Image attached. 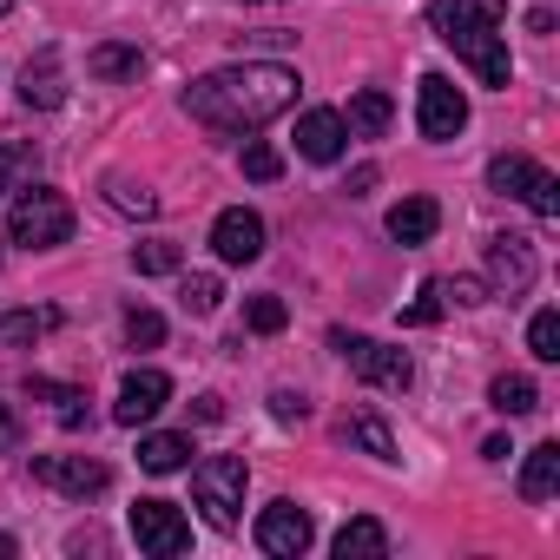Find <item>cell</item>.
<instances>
[{
  "label": "cell",
  "mask_w": 560,
  "mask_h": 560,
  "mask_svg": "<svg viewBox=\"0 0 560 560\" xmlns=\"http://www.w3.org/2000/svg\"><path fill=\"white\" fill-rule=\"evenodd\" d=\"M291 106H298V73L277 67V60H237V67H218V73L185 86V113L198 126L224 132V139L257 132V126H270Z\"/></svg>",
  "instance_id": "obj_1"
},
{
  "label": "cell",
  "mask_w": 560,
  "mask_h": 560,
  "mask_svg": "<svg viewBox=\"0 0 560 560\" xmlns=\"http://www.w3.org/2000/svg\"><path fill=\"white\" fill-rule=\"evenodd\" d=\"M429 27L442 47H455V60H468V73L481 86H501L514 80V60H508V0H435L429 8Z\"/></svg>",
  "instance_id": "obj_2"
},
{
  "label": "cell",
  "mask_w": 560,
  "mask_h": 560,
  "mask_svg": "<svg viewBox=\"0 0 560 560\" xmlns=\"http://www.w3.org/2000/svg\"><path fill=\"white\" fill-rule=\"evenodd\" d=\"M8 237L14 244H34V250H54L73 237V198L54 191V185H21L14 191V211H8Z\"/></svg>",
  "instance_id": "obj_3"
},
{
  "label": "cell",
  "mask_w": 560,
  "mask_h": 560,
  "mask_svg": "<svg viewBox=\"0 0 560 560\" xmlns=\"http://www.w3.org/2000/svg\"><path fill=\"white\" fill-rule=\"evenodd\" d=\"M244 481H250L244 455H205V462L191 468V501L205 508L211 527H237V514H244Z\"/></svg>",
  "instance_id": "obj_4"
},
{
  "label": "cell",
  "mask_w": 560,
  "mask_h": 560,
  "mask_svg": "<svg viewBox=\"0 0 560 560\" xmlns=\"http://www.w3.org/2000/svg\"><path fill=\"white\" fill-rule=\"evenodd\" d=\"M488 185L508 191V198H521L534 218H560V178L547 165H534L527 152H494L488 159Z\"/></svg>",
  "instance_id": "obj_5"
},
{
  "label": "cell",
  "mask_w": 560,
  "mask_h": 560,
  "mask_svg": "<svg viewBox=\"0 0 560 560\" xmlns=\"http://www.w3.org/2000/svg\"><path fill=\"white\" fill-rule=\"evenodd\" d=\"M330 350L370 383V389H409L416 383V363H409V350H389V343H376V337H350V330H330Z\"/></svg>",
  "instance_id": "obj_6"
},
{
  "label": "cell",
  "mask_w": 560,
  "mask_h": 560,
  "mask_svg": "<svg viewBox=\"0 0 560 560\" xmlns=\"http://www.w3.org/2000/svg\"><path fill=\"white\" fill-rule=\"evenodd\" d=\"M416 126H422V139H435V145L468 126V100H462V86H455L448 73H422V86H416Z\"/></svg>",
  "instance_id": "obj_7"
},
{
  "label": "cell",
  "mask_w": 560,
  "mask_h": 560,
  "mask_svg": "<svg viewBox=\"0 0 560 560\" xmlns=\"http://www.w3.org/2000/svg\"><path fill=\"white\" fill-rule=\"evenodd\" d=\"M34 475H40L54 494H67V501H93V494L113 488V468H106L100 455H40Z\"/></svg>",
  "instance_id": "obj_8"
},
{
  "label": "cell",
  "mask_w": 560,
  "mask_h": 560,
  "mask_svg": "<svg viewBox=\"0 0 560 560\" xmlns=\"http://www.w3.org/2000/svg\"><path fill=\"white\" fill-rule=\"evenodd\" d=\"M132 540L159 560H178L191 547V521L172 508V501H132Z\"/></svg>",
  "instance_id": "obj_9"
},
{
  "label": "cell",
  "mask_w": 560,
  "mask_h": 560,
  "mask_svg": "<svg viewBox=\"0 0 560 560\" xmlns=\"http://www.w3.org/2000/svg\"><path fill=\"white\" fill-rule=\"evenodd\" d=\"M534 270H540V257H534V244H527L521 231H494V237H488V291L521 298V291L534 284Z\"/></svg>",
  "instance_id": "obj_10"
},
{
  "label": "cell",
  "mask_w": 560,
  "mask_h": 560,
  "mask_svg": "<svg viewBox=\"0 0 560 560\" xmlns=\"http://www.w3.org/2000/svg\"><path fill=\"white\" fill-rule=\"evenodd\" d=\"M311 514L298 508V501H270L264 514H257V547L264 553H277V560H298L304 547H311Z\"/></svg>",
  "instance_id": "obj_11"
},
{
  "label": "cell",
  "mask_w": 560,
  "mask_h": 560,
  "mask_svg": "<svg viewBox=\"0 0 560 560\" xmlns=\"http://www.w3.org/2000/svg\"><path fill=\"white\" fill-rule=\"evenodd\" d=\"M211 250H218L224 264H257V257H264V218L244 211V205L218 211V224H211Z\"/></svg>",
  "instance_id": "obj_12"
},
{
  "label": "cell",
  "mask_w": 560,
  "mask_h": 560,
  "mask_svg": "<svg viewBox=\"0 0 560 560\" xmlns=\"http://www.w3.org/2000/svg\"><path fill=\"white\" fill-rule=\"evenodd\" d=\"M172 402V376L165 370H132L126 383H119V402H113V422H126V429H139V422H152L159 409Z\"/></svg>",
  "instance_id": "obj_13"
},
{
  "label": "cell",
  "mask_w": 560,
  "mask_h": 560,
  "mask_svg": "<svg viewBox=\"0 0 560 560\" xmlns=\"http://www.w3.org/2000/svg\"><path fill=\"white\" fill-rule=\"evenodd\" d=\"M343 145H350V126H343V113H330V106H311V113H298V152H304L311 165H337V159H343Z\"/></svg>",
  "instance_id": "obj_14"
},
{
  "label": "cell",
  "mask_w": 560,
  "mask_h": 560,
  "mask_svg": "<svg viewBox=\"0 0 560 560\" xmlns=\"http://www.w3.org/2000/svg\"><path fill=\"white\" fill-rule=\"evenodd\" d=\"M21 106H27V113L67 106V80H60V54H54V47H47L40 60H27V73H21Z\"/></svg>",
  "instance_id": "obj_15"
},
{
  "label": "cell",
  "mask_w": 560,
  "mask_h": 560,
  "mask_svg": "<svg viewBox=\"0 0 560 560\" xmlns=\"http://www.w3.org/2000/svg\"><path fill=\"white\" fill-rule=\"evenodd\" d=\"M435 224H442V205H435V198H422V191H416V198H402V205L389 211V237H396V244H429V237H435Z\"/></svg>",
  "instance_id": "obj_16"
},
{
  "label": "cell",
  "mask_w": 560,
  "mask_h": 560,
  "mask_svg": "<svg viewBox=\"0 0 560 560\" xmlns=\"http://www.w3.org/2000/svg\"><path fill=\"white\" fill-rule=\"evenodd\" d=\"M553 488H560V442H540V448H527L521 501H553Z\"/></svg>",
  "instance_id": "obj_17"
},
{
  "label": "cell",
  "mask_w": 560,
  "mask_h": 560,
  "mask_svg": "<svg viewBox=\"0 0 560 560\" xmlns=\"http://www.w3.org/2000/svg\"><path fill=\"white\" fill-rule=\"evenodd\" d=\"M34 178H40V145L34 139H8V145H0V198H14Z\"/></svg>",
  "instance_id": "obj_18"
},
{
  "label": "cell",
  "mask_w": 560,
  "mask_h": 560,
  "mask_svg": "<svg viewBox=\"0 0 560 560\" xmlns=\"http://www.w3.org/2000/svg\"><path fill=\"white\" fill-rule=\"evenodd\" d=\"M389 119H396V106H389V93H376V86H363V93L350 100V113H343V126H350L357 139H383Z\"/></svg>",
  "instance_id": "obj_19"
},
{
  "label": "cell",
  "mask_w": 560,
  "mask_h": 560,
  "mask_svg": "<svg viewBox=\"0 0 560 560\" xmlns=\"http://www.w3.org/2000/svg\"><path fill=\"white\" fill-rule=\"evenodd\" d=\"M330 547H337V560H383V553H389V527L363 514V521H350Z\"/></svg>",
  "instance_id": "obj_20"
},
{
  "label": "cell",
  "mask_w": 560,
  "mask_h": 560,
  "mask_svg": "<svg viewBox=\"0 0 560 560\" xmlns=\"http://www.w3.org/2000/svg\"><path fill=\"white\" fill-rule=\"evenodd\" d=\"M139 67H145V54L132 40H106V47L86 54V73L93 80H139Z\"/></svg>",
  "instance_id": "obj_21"
},
{
  "label": "cell",
  "mask_w": 560,
  "mask_h": 560,
  "mask_svg": "<svg viewBox=\"0 0 560 560\" xmlns=\"http://www.w3.org/2000/svg\"><path fill=\"white\" fill-rule=\"evenodd\" d=\"M27 396H47V402H54V416H60V429H86V422H93V409H86L93 396H86V389H67V383L34 376V383H27Z\"/></svg>",
  "instance_id": "obj_22"
},
{
  "label": "cell",
  "mask_w": 560,
  "mask_h": 560,
  "mask_svg": "<svg viewBox=\"0 0 560 560\" xmlns=\"http://www.w3.org/2000/svg\"><path fill=\"white\" fill-rule=\"evenodd\" d=\"M191 455H198L191 435H145V442H139V468H145V475H178Z\"/></svg>",
  "instance_id": "obj_23"
},
{
  "label": "cell",
  "mask_w": 560,
  "mask_h": 560,
  "mask_svg": "<svg viewBox=\"0 0 560 560\" xmlns=\"http://www.w3.org/2000/svg\"><path fill=\"white\" fill-rule=\"evenodd\" d=\"M343 442H357V448L376 455V462H396V435H389V422L370 416V409H357V416L343 422Z\"/></svg>",
  "instance_id": "obj_24"
},
{
  "label": "cell",
  "mask_w": 560,
  "mask_h": 560,
  "mask_svg": "<svg viewBox=\"0 0 560 560\" xmlns=\"http://www.w3.org/2000/svg\"><path fill=\"white\" fill-rule=\"evenodd\" d=\"M54 324H60V311H8V317H0V350L40 343V337H47Z\"/></svg>",
  "instance_id": "obj_25"
},
{
  "label": "cell",
  "mask_w": 560,
  "mask_h": 560,
  "mask_svg": "<svg viewBox=\"0 0 560 560\" xmlns=\"http://www.w3.org/2000/svg\"><path fill=\"white\" fill-rule=\"evenodd\" d=\"M106 205H113V211H126V218H159V191L132 185L126 172H113V178H106Z\"/></svg>",
  "instance_id": "obj_26"
},
{
  "label": "cell",
  "mask_w": 560,
  "mask_h": 560,
  "mask_svg": "<svg viewBox=\"0 0 560 560\" xmlns=\"http://www.w3.org/2000/svg\"><path fill=\"white\" fill-rule=\"evenodd\" d=\"M488 402H494L501 416H534V409H540V389H534V376H494Z\"/></svg>",
  "instance_id": "obj_27"
},
{
  "label": "cell",
  "mask_w": 560,
  "mask_h": 560,
  "mask_svg": "<svg viewBox=\"0 0 560 560\" xmlns=\"http://www.w3.org/2000/svg\"><path fill=\"white\" fill-rule=\"evenodd\" d=\"M178 304H185L191 317H211V311L224 304V284H218L211 270H198V277H185V284H178Z\"/></svg>",
  "instance_id": "obj_28"
},
{
  "label": "cell",
  "mask_w": 560,
  "mask_h": 560,
  "mask_svg": "<svg viewBox=\"0 0 560 560\" xmlns=\"http://www.w3.org/2000/svg\"><path fill=\"white\" fill-rule=\"evenodd\" d=\"M527 350H534L540 363H560V311H534V324H527Z\"/></svg>",
  "instance_id": "obj_29"
},
{
  "label": "cell",
  "mask_w": 560,
  "mask_h": 560,
  "mask_svg": "<svg viewBox=\"0 0 560 560\" xmlns=\"http://www.w3.org/2000/svg\"><path fill=\"white\" fill-rule=\"evenodd\" d=\"M132 270H139V277H172V270H178V244H165V237L139 244V250H132Z\"/></svg>",
  "instance_id": "obj_30"
},
{
  "label": "cell",
  "mask_w": 560,
  "mask_h": 560,
  "mask_svg": "<svg viewBox=\"0 0 560 560\" xmlns=\"http://www.w3.org/2000/svg\"><path fill=\"white\" fill-rule=\"evenodd\" d=\"M244 324H250L257 337H277V330L291 324V311H284V298H250V304H244Z\"/></svg>",
  "instance_id": "obj_31"
},
{
  "label": "cell",
  "mask_w": 560,
  "mask_h": 560,
  "mask_svg": "<svg viewBox=\"0 0 560 560\" xmlns=\"http://www.w3.org/2000/svg\"><path fill=\"white\" fill-rule=\"evenodd\" d=\"M126 337H132L139 350H159V343H165V317H159V311H139V304H132V311H126Z\"/></svg>",
  "instance_id": "obj_32"
},
{
  "label": "cell",
  "mask_w": 560,
  "mask_h": 560,
  "mask_svg": "<svg viewBox=\"0 0 560 560\" xmlns=\"http://www.w3.org/2000/svg\"><path fill=\"white\" fill-rule=\"evenodd\" d=\"M435 284H442V304H462V311L488 304V284H481V277H435Z\"/></svg>",
  "instance_id": "obj_33"
},
{
  "label": "cell",
  "mask_w": 560,
  "mask_h": 560,
  "mask_svg": "<svg viewBox=\"0 0 560 560\" xmlns=\"http://www.w3.org/2000/svg\"><path fill=\"white\" fill-rule=\"evenodd\" d=\"M277 172H284V159H277V145H244V178H257V185H270Z\"/></svg>",
  "instance_id": "obj_34"
},
{
  "label": "cell",
  "mask_w": 560,
  "mask_h": 560,
  "mask_svg": "<svg viewBox=\"0 0 560 560\" xmlns=\"http://www.w3.org/2000/svg\"><path fill=\"white\" fill-rule=\"evenodd\" d=\"M442 311H448V304H442V284H435V277H429V284H422V298H416V304L402 311V324H409V330H422V324H435Z\"/></svg>",
  "instance_id": "obj_35"
},
{
  "label": "cell",
  "mask_w": 560,
  "mask_h": 560,
  "mask_svg": "<svg viewBox=\"0 0 560 560\" xmlns=\"http://www.w3.org/2000/svg\"><path fill=\"white\" fill-rule=\"evenodd\" d=\"M270 416H277V422H304V416H311V402H304L298 389H270Z\"/></svg>",
  "instance_id": "obj_36"
},
{
  "label": "cell",
  "mask_w": 560,
  "mask_h": 560,
  "mask_svg": "<svg viewBox=\"0 0 560 560\" xmlns=\"http://www.w3.org/2000/svg\"><path fill=\"white\" fill-rule=\"evenodd\" d=\"M21 435H27L21 409H14V402H0V455H14V448H21Z\"/></svg>",
  "instance_id": "obj_37"
},
{
  "label": "cell",
  "mask_w": 560,
  "mask_h": 560,
  "mask_svg": "<svg viewBox=\"0 0 560 560\" xmlns=\"http://www.w3.org/2000/svg\"><path fill=\"white\" fill-rule=\"evenodd\" d=\"M370 185H376V165H357V172H350V185H343V191H350V198H363V191H370Z\"/></svg>",
  "instance_id": "obj_38"
},
{
  "label": "cell",
  "mask_w": 560,
  "mask_h": 560,
  "mask_svg": "<svg viewBox=\"0 0 560 560\" xmlns=\"http://www.w3.org/2000/svg\"><path fill=\"white\" fill-rule=\"evenodd\" d=\"M8 8H14V0H0V14H8Z\"/></svg>",
  "instance_id": "obj_39"
}]
</instances>
